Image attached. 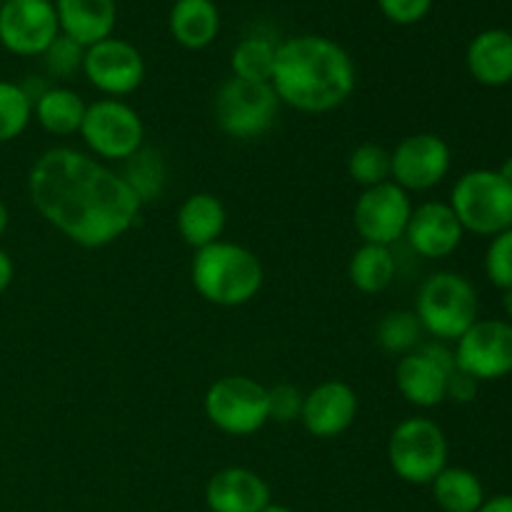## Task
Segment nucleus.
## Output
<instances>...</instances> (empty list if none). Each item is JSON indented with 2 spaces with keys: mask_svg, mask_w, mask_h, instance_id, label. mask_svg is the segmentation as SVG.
Segmentation results:
<instances>
[{
  "mask_svg": "<svg viewBox=\"0 0 512 512\" xmlns=\"http://www.w3.org/2000/svg\"><path fill=\"white\" fill-rule=\"evenodd\" d=\"M28 195L45 223L90 250L123 238L143 210L120 173L68 145L48 148L35 160Z\"/></svg>",
  "mask_w": 512,
  "mask_h": 512,
  "instance_id": "nucleus-1",
  "label": "nucleus"
},
{
  "mask_svg": "<svg viewBox=\"0 0 512 512\" xmlns=\"http://www.w3.org/2000/svg\"><path fill=\"white\" fill-rule=\"evenodd\" d=\"M355 63L348 50L325 35L280 40L270 75L280 105L308 115L340 108L355 90Z\"/></svg>",
  "mask_w": 512,
  "mask_h": 512,
  "instance_id": "nucleus-2",
  "label": "nucleus"
},
{
  "mask_svg": "<svg viewBox=\"0 0 512 512\" xmlns=\"http://www.w3.org/2000/svg\"><path fill=\"white\" fill-rule=\"evenodd\" d=\"M190 278L200 298L220 308L248 305L260 293L265 280L263 263L245 245L218 240L203 250H195Z\"/></svg>",
  "mask_w": 512,
  "mask_h": 512,
  "instance_id": "nucleus-3",
  "label": "nucleus"
},
{
  "mask_svg": "<svg viewBox=\"0 0 512 512\" xmlns=\"http://www.w3.org/2000/svg\"><path fill=\"white\" fill-rule=\"evenodd\" d=\"M413 313L418 315L425 335L455 343L480 318L478 290L463 273L438 270L420 285Z\"/></svg>",
  "mask_w": 512,
  "mask_h": 512,
  "instance_id": "nucleus-4",
  "label": "nucleus"
},
{
  "mask_svg": "<svg viewBox=\"0 0 512 512\" xmlns=\"http://www.w3.org/2000/svg\"><path fill=\"white\" fill-rule=\"evenodd\" d=\"M450 208L465 233L495 238L512 228V185L498 170H468L450 190Z\"/></svg>",
  "mask_w": 512,
  "mask_h": 512,
  "instance_id": "nucleus-5",
  "label": "nucleus"
},
{
  "mask_svg": "<svg viewBox=\"0 0 512 512\" xmlns=\"http://www.w3.org/2000/svg\"><path fill=\"white\" fill-rule=\"evenodd\" d=\"M448 435L430 418H405L388 440V463L400 480L410 485H430L448 468Z\"/></svg>",
  "mask_w": 512,
  "mask_h": 512,
  "instance_id": "nucleus-6",
  "label": "nucleus"
},
{
  "mask_svg": "<svg viewBox=\"0 0 512 512\" xmlns=\"http://www.w3.org/2000/svg\"><path fill=\"white\" fill-rule=\"evenodd\" d=\"M210 425L233 438H248L270 423L268 388L248 375H225L215 380L203 400Z\"/></svg>",
  "mask_w": 512,
  "mask_h": 512,
  "instance_id": "nucleus-7",
  "label": "nucleus"
},
{
  "mask_svg": "<svg viewBox=\"0 0 512 512\" xmlns=\"http://www.w3.org/2000/svg\"><path fill=\"white\" fill-rule=\"evenodd\" d=\"M80 138L93 158L125 163L145 145V125L138 110L125 100L100 98L85 108Z\"/></svg>",
  "mask_w": 512,
  "mask_h": 512,
  "instance_id": "nucleus-8",
  "label": "nucleus"
},
{
  "mask_svg": "<svg viewBox=\"0 0 512 512\" xmlns=\"http://www.w3.org/2000/svg\"><path fill=\"white\" fill-rule=\"evenodd\" d=\"M280 100L270 83L228 78L215 95L218 128L233 140H258L278 120Z\"/></svg>",
  "mask_w": 512,
  "mask_h": 512,
  "instance_id": "nucleus-9",
  "label": "nucleus"
},
{
  "mask_svg": "<svg viewBox=\"0 0 512 512\" xmlns=\"http://www.w3.org/2000/svg\"><path fill=\"white\" fill-rule=\"evenodd\" d=\"M455 370V353L450 343L430 340L413 353L403 355L395 365V385L405 403L430 410L445 403L448 378Z\"/></svg>",
  "mask_w": 512,
  "mask_h": 512,
  "instance_id": "nucleus-10",
  "label": "nucleus"
},
{
  "mask_svg": "<svg viewBox=\"0 0 512 512\" xmlns=\"http://www.w3.org/2000/svg\"><path fill=\"white\" fill-rule=\"evenodd\" d=\"M455 368L478 383H493L512 373V323L505 318H478L455 340Z\"/></svg>",
  "mask_w": 512,
  "mask_h": 512,
  "instance_id": "nucleus-11",
  "label": "nucleus"
},
{
  "mask_svg": "<svg viewBox=\"0 0 512 512\" xmlns=\"http://www.w3.org/2000/svg\"><path fill=\"white\" fill-rule=\"evenodd\" d=\"M453 150L438 133H415L390 150V180L405 193H428L448 178Z\"/></svg>",
  "mask_w": 512,
  "mask_h": 512,
  "instance_id": "nucleus-12",
  "label": "nucleus"
},
{
  "mask_svg": "<svg viewBox=\"0 0 512 512\" xmlns=\"http://www.w3.org/2000/svg\"><path fill=\"white\" fill-rule=\"evenodd\" d=\"M413 200L393 180L375 188H365L353 208V225L363 243L393 248L405 238V228L413 215Z\"/></svg>",
  "mask_w": 512,
  "mask_h": 512,
  "instance_id": "nucleus-13",
  "label": "nucleus"
},
{
  "mask_svg": "<svg viewBox=\"0 0 512 512\" xmlns=\"http://www.w3.org/2000/svg\"><path fill=\"white\" fill-rule=\"evenodd\" d=\"M60 35L53 0H3L0 45L20 58H38Z\"/></svg>",
  "mask_w": 512,
  "mask_h": 512,
  "instance_id": "nucleus-14",
  "label": "nucleus"
},
{
  "mask_svg": "<svg viewBox=\"0 0 512 512\" xmlns=\"http://www.w3.org/2000/svg\"><path fill=\"white\" fill-rule=\"evenodd\" d=\"M83 75L105 98L123 100L143 85L145 60L133 43L110 35L85 48Z\"/></svg>",
  "mask_w": 512,
  "mask_h": 512,
  "instance_id": "nucleus-15",
  "label": "nucleus"
},
{
  "mask_svg": "<svg viewBox=\"0 0 512 512\" xmlns=\"http://www.w3.org/2000/svg\"><path fill=\"white\" fill-rule=\"evenodd\" d=\"M465 230L450 203L443 200H425L415 205L410 223L405 228V240L418 258L443 260L460 248Z\"/></svg>",
  "mask_w": 512,
  "mask_h": 512,
  "instance_id": "nucleus-16",
  "label": "nucleus"
},
{
  "mask_svg": "<svg viewBox=\"0 0 512 512\" xmlns=\"http://www.w3.org/2000/svg\"><path fill=\"white\" fill-rule=\"evenodd\" d=\"M358 418V393L343 380H325L305 393L300 423L313 438L333 440L348 433Z\"/></svg>",
  "mask_w": 512,
  "mask_h": 512,
  "instance_id": "nucleus-17",
  "label": "nucleus"
},
{
  "mask_svg": "<svg viewBox=\"0 0 512 512\" xmlns=\"http://www.w3.org/2000/svg\"><path fill=\"white\" fill-rule=\"evenodd\" d=\"M210 512H260L270 503V488L255 470L223 468L205 485Z\"/></svg>",
  "mask_w": 512,
  "mask_h": 512,
  "instance_id": "nucleus-18",
  "label": "nucleus"
},
{
  "mask_svg": "<svg viewBox=\"0 0 512 512\" xmlns=\"http://www.w3.org/2000/svg\"><path fill=\"white\" fill-rule=\"evenodd\" d=\"M60 33L83 48L110 38L118 23L115 0H53Z\"/></svg>",
  "mask_w": 512,
  "mask_h": 512,
  "instance_id": "nucleus-19",
  "label": "nucleus"
},
{
  "mask_svg": "<svg viewBox=\"0 0 512 512\" xmlns=\"http://www.w3.org/2000/svg\"><path fill=\"white\" fill-rule=\"evenodd\" d=\"M465 65L475 83L485 88H503L512 83V33L505 28H488L470 40Z\"/></svg>",
  "mask_w": 512,
  "mask_h": 512,
  "instance_id": "nucleus-20",
  "label": "nucleus"
},
{
  "mask_svg": "<svg viewBox=\"0 0 512 512\" xmlns=\"http://www.w3.org/2000/svg\"><path fill=\"white\" fill-rule=\"evenodd\" d=\"M175 225H178V233L185 245H190L193 250H203L223 240L228 210L218 195L193 193L180 205Z\"/></svg>",
  "mask_w": 512,
  "mask_h": 512,
  "instance_id": "nucleus-21",
  "label": "nucleus"
},
{
  "mask_svg": "<svg viewBox=\"0 0 512 512\" xmlns=\"http://www.w3.org/2000/svg\"><path fill=\"white\" fill-rule=\"evenodd\" d=\"M168 28L180 48H208L220 33L218 5H215V0H178L170 8Z\"/></svg>",
  "mask_w": 512,
  "mask_h": 512,
  "instance_id": "nucleus-22",
  "label": "nucleus"
},
{
  "mask_svg": "<svg viewBox=\"0 0 512 512\" xmlns=\"http://www.w3.org/2000/svg\"><path fill=\"white\" fill-rule=\"evenodd\" d=\"M85 108L88 103L80 93L65 88V85H50L33 103V118L38 120L45 133L55 135V138H68V135L80 133Z\"/></svg>",
  "mask_w": 512,
  "mask_h": 512,
  "instance_id": "nucleus-23",
  "label": "nucleus"
},
{
  "mask_svg": "<svg viewBox=\"0 0 512 512\" xmlns=\"http://www.w3.org/2000/svg\"><path fill=\"white\" fill-rule=\"evenodd\" d=\"M395 275H398V260H395L393 248H388V245L363 243L350 258V283L365 295L385 293L395 283Z\"/></svg>",
  "mask_w": 512,
  "mask_h": 512,
  "instance_id": "nucleus-24",
  "label": "nucleus"
},
{
  "mask_svg": "<svg viewBox=\"0 0 512 512\" xmlns=\"http://www.w3.org/2000/svg\"><path fill=\"white\" fill-rule=\"evenodd\" d=\"M433 498L443 512H478L485 503L483 480L468 468H445L430 483Z\"/></svg>",
  "mask_w": 512,
  "mask_h": 512,
  "instance_id": "nucleus-25",
  "label": "nucleus"
},
{
  "mask_svg": "<svg viewBox=\"0 0 512 512\" xmlns=\"http://www.w3.org/2000/svg\"><path fill=\"white\" fill-rule=\"evenodd\" d=\"M120 178L128 183V188L133 190L140 203H153V200L163 198L165 193V185H168V163H165L160 150L143 145L138 153L125 160L123 170H120Z\"/></svg>",
  "mask_w": 512,
  "mask_h": 512,
  "instance_id": "nucleus-26",
  "label": "nucleus"
},
{
  "mask_svg": "<svg viewBox=\"0 0 512 512\" xmlns=\"http://www.w3.org/2000/svg\"><path fill=\"white\" fill-rule=\"evenodd\" d=\"M280 40L270 33H250L240 40L230 55V68L233 78L255 80V83H270V75L275 68V55H278Z\"/></svg>",
  "mask_w": 512,
  "mask_h": 512,
  "instance_id": "nucleus-27",
  "label": "nucleus"
},
{
  "mask_svg": "<svg viewBox=\"0 0 512 512\" xmlns=\"http://www.w3.org/2000/svg\"><path fill=\"white\" fill-rule=\"evenodd\" d=\"M423 335L425 330L413 310H390L375 328V340L380 348L398 358L418 350L423 345Z\"/></svg>",
  "mask_w": 512,
  "mask_h": 512,
  "instance_id": "nucleus-28",
  "label": "nucleus"
},
{
  "mask_svg": "<svg viewBox=\"0 0 512 512\" xmlns=\"http://www.w3.org/2000/svg\"><path fill=\"white\" fill-rule=\"evenodd\" d=\"M33 120V103L20 83L0 80V145L20 138Z\"/></svg>",
  "mask_w": 512,
  "mask_h": 512,
  "instance_id": "nucleus-29",
  "label": "nucleus"
},
{
  "mask_svg": "<svg viewBox=\"0 0 512 512\" xmlns=\"http://www.w3.org/2000/svg\"><path fill=\"white\" fill-rule=\"evenodd\" d=\"M348 175L360 188H375L390 180V150L383 145L363 143L348 155Z\"/></svg>",
  "mask_w": 512,
  "mask_h": 512,
  "instance_id": "nucleus-30",
  "label": "nucleus"
},
{
  "mask_svg": "<svg viewBox=\"0 0 512 512\" xmlns=\"http://www.w3.org/2000/svg\"><path fill=\"white\" fill-rule=\"evenodd\" d=\"M45 70H48L50 78L55 80H70L75 73H83V60H85V48L78 45L75 40L65 38L63 33L50 43V48L43 55Z\"/></svg>",
  "mask_w": 512,
  "mask_h": 512,
  "instance_id": "nucleus-31",
  "label": "nucleus"
},
{
  "mask_svg": "<svg viewBox=\"0 0 512 512\" xmlns=\"http://www.w3.org/2000/svg\"><path fill=\"white\" fill-rule=\"evenodd\" d=\"M485 278L500 290L512 288V228L490 238L485 250Z\"/></svg>",
  "mask_w": 512,
  "mask_h": 512,
  "instance_id": "nucleus-32",
  "label": "nucleus"
},
{
  "mask_svg": "<svg viewBox=\"0 0 512 512\" xmlns=\"http://www.w3.org/2000/svg\"><path fill=\"white\" fill-rule=\"evenodd\" d=\"M268 398H270V420L283 425L300 420L305 395L300 393L295 385L280 383L275 385V388H268Z\"/></svg>",
  "mask_w": 512,
  "mask_h": 512,
  "instance_id": "nucleus-33",
  "label": "nucleus"
},
{
  "mask_svg": "<svg viewBox=\"0 0 512 512\" xmlns=\"http://www.w3.org/2000/svg\"><path fill=\"white\" fill-rule=\"evenodd\" d=\"M435 0H378V8L395 25H415L430 13Z\"/></svg>",
  "mask_w": 512,
  "mask_h": 512,
  "instance_id": "nucleus-34",
  "label": "nucleus"
},
{
  "mask_svg": "<svg viewBox=\"0 0 512 512\" xmlns=\"http://www.w3.org/2000/svg\"><path fill=\"white\" fill-rule=\"evenodd\" d=\"M478 390H480V383L473 378V375L455 368L448 378V395H445V400H450V403L455 405H468L478 398Z\"/></svg>",
  "mask_w": 512,
  "mask_h": 512,
  "instance_id": "nucleus-35",
  "label": "nucleus"
},
{
  "mask_svg": "<svg viewBox=\"0 0 512 512\" xmlns=\"http://www.w3.org/2000/svg\"><path fill=\"white\" fill-rule=\"evenodd\" d=\"M13 278H15L13 258L8 255V250L0 248V295H3L10 285H13Z\"/></svg>",
  "mask_w": 512,
  "mask_h": 512,
  "instance_id": "nucleus-36",
  "label": "nucleus"
},
{
  "mask_svg": "<svg viewBox=\"0 0 512 512\" xmlns=\"http://www.w3.org/2000/svg\"><path fill=\"white\" fill-rule=\"evenodd\" d=\"M478 512H512V495H493L485 498Z\"/></svg>",
  "mask_w": 512,
  "mask_h": 512,
  "instance_id": "nucleus-37",
  "label": "nucleus"
},
{
  "mask_svg": "<svg viewBox=\"0 0 512 512\" xmlns=\"http://www.w3.org/2000/svg\"><path fill=\"white\" fill-rule=\"evenodd\" d=\"M8 225H10L8 205H5L3 200H0V238H3V235H5V230H8Z\"/></svg>",
  "mask_w": 512,
  "mask_h": 512,
  "instance_id": "nucleus-38",
  "label": "nucleus"
},
{
  "mask_svg": "<svg viewBox=\"0 0 512 512\" xmlns=\"http://www.w3.org/2000/svg\"><path fill=\"white\" fill-rule=\"evenodd\" d=\"M503 313L508 315L505 320H510V323H512V288L503 290Z\"/></svg>",
  "mask_w": 512,
  "mask_h": 512,
  "instance_id": "nucleus-39",
  "label": "nucleus"
},
{
  "mask_svg": "<svg viewBox=\"0 0 512 512\" xmlns=\"http://www.w3.org/2000/svg\"><path fill=\"white\" fill-rule=\"evenodd\" d=\"M260 512H293V510H290V508H285V505H275V503H268V505H265V508L260 510Z\"/></svg>",
  "mask_w": 512,
  "mask_h": 512,
  "instance_id": "nucleus-40",
  "label": "nucleus"
},
{
  "mask_svg": "<svg viewBox=\"0 0 512 512\" xmlns=\"http://www.w3.org/2000/svg\"><path fill=\"white\" fill-rule=\"evenodd\" d=\"M170 3H178V0H170Z\"/></svg>",
  "mask_w": 512,
  "mask_h": 512,
  "instance_id": "nucleus-41",
  "label": "nucleus"
},
{
  "mask_svg": "<svg viewBox=\"0 0 512 512\" xmlns=\"http://www.w3.org/2000/svg\"><path fill=\"white\" fill-rule=\"evenodd\" d=\"M0 5H3V0H0Z\"/></svg>",
  "mask_w": 512,
  "mask_h": 512,
  "instance_id": "nucleus-42",
  "label": "nucleus"
}]
</instances>
